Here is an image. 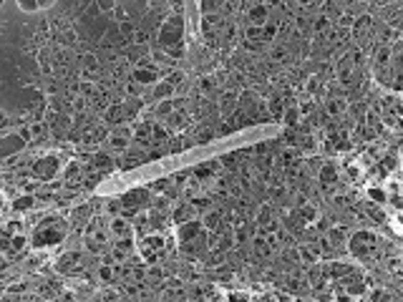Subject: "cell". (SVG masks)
I'll use <instances>...</instances> for the list:
<instances>
[{"label": "cell", "mask_w": 403, "mask_h": 302, "mask_svg": "<svg viewBox=\"0 0 403 302\" xmlns=\"http://www.w3.org/2000/svg\"><path fill=\"white\" fill-rule=\"evenodd\" d=\"M66 232H68V224L63 219H46L35 227L31 242L33 247H51V244H58L66 237Z\"/></svg>", "instance_id": "6da1fadb"}, {"label": "cell", "mask_w": 403, "mask_h": 302, "mask_svg": "<svg viewBox=\"0 0 403 302\" xmlns=\"http://www.w3.org/2000/svg\"><path fill=\"white\" fill-rule=\"evenodd\" d=\"M182 30H184V18L179 13L169 15L161 23V28H159V43L164 48L177 46V43H182Z\"/></svg>", "instance_id": "7a4b0ae2"}, {"label": "cell", "mask_w": 403, "mask_h": 302, "mask_svg": "<svg viewBox=\"0 0 403 302\" xmlns=\"http://www.w3.org/2000/svg\"><path fill=\"white\" fill-rule=\"evenodd\" d=\"M58 171H61V161L58 156L53 154H46V156H40L35 164H33V177L40 179V181H51L58 177Z\"/></svg>", "instance_id": "3957f363"}, {"label": "cell", "mask_w": 403, "mask_h": 302, "mask_svg": "<svg viewBox=\"0 0 403 302\" xmlns=\"http://www.w3.org/2000/svg\"><path fill=\"white\" fill-rule=\"evenodd\" d=\"M26 146H28V139L23 136V131H20V134H15V131L13 134H3V136H0V159H13Z\"/></svg>", "instance_id": "277c9868"}, {"label": "cell", "mask_w": 403, "mask_h": 302, "mask_svg": "<svg viewBox=\"0 0 403 302\" xmlns=\"http://www.w3.org/2000/svg\"><path fill=\"white\" fill-rule=\"evenodd\" d=\"M348 249L355 254V257H368L373 249H375V234L373 232H366V229H360L350 237V242H348Z\"/></svg>", "instance_id": "5b68a950"}, {"label": "cell", "mask_w": 403, "mask_h": 302, "mask_svg": "<svg viewBox=\"0 0 403 302\" xmlns=\"http://www.w3.org/2000/svg\"><path fill=\"white\" fill-rule=\"evenodd\" d=\"M202 234H204V224H202L199 219L182 222V224H179V229H177V237H179V242H182V244H189V242L199 240Z\"/></svg>", "instance_id": "8992f818"}, {"label": "cell", "mask_w": 403, "mask_h": 302, "mask_svg": "<svg viewBox=\"0 0 403 302\" xmlns=\"http://www.w3.org/2000/svg\"><path fill=\"white\" fill-rule=\"evenodd\" d=\"M267 18H270V8L265 3H257L247 10V20L249 26H267Z\"/></svg>", "instance_id": "52a82bcc"}, {"label": "cell", "mask_w": 403, "mask_h": 302, "mask_svg": "<svg viewBox=\"0 0 403 302\" xmlns=\"http://www.w3.org/2000/svg\"><path fill=\"white\" fill-rule=\"evenodd\" d=\"M134 81L141 83V86H144V83H152V86H154V83L159 81V71H156L154 66H144V68L139 66V68L134 71Z\"/></svg>", "instance_id": "ba28073f"}, {"label": "cell", "mask_w": 403, "mask_h": 302, "mask_svg": "<svg viewBox=\"0 0 403 302\" xmlns=\"http://www.w3.org/2000/svg\"><path fill=\"white\" fill-rule=\"evenodd\" d=\"M172 96H174V86L169 81H156L154 83V98L156 101H172Z\"/></svg>", "instance_id": "9c48e42d"}, {"label": "cell", "mask_w": 403, "mask_h": 302, "mask_svg": "<svg viewBox=\"0 0 403 302\" xmlns=\"http://www.w3.org/2000/svg\"><path fill=\"white\" fill-rule=\"evenodd\" d=\"M111 232H114L116 237H121V240H129V234H131V224L126 222V219L114 217V219H111Z\"/></svg>", "instance_id": "30bf717a"}, {"label": "cell", "mask_w": 403, "mask_h": 302, "mask_svg": "<svg viewBox=\"0 0 403 302\" xmlns=\"http://www.w3.org/2000/svg\"><path fill=\"white\" fill-rule=\"evenodd\" d=\"M33 204H35V197H33V194H23V197H15V199H13L10 209H13V211H28V209H33Z\"/></svg>", "instance_id": "8fae6325"}, {"label": "cell", "mask_w": 403, "mask_h": 302, "mask_svg": "<svg viewBox=\"0 0 403 302\" xmlns=\"http://www.w3.org/2000/svg\"><path fill=\"white\" fill-rule=\"evenodd\" d=\"M345 109H348L345 98H330V101H325V111H328L330 116H343Z\"/></svg>", "instance_id": "7c38bea8"}, {"label": "cell", "mask_w": 403, "mask_h": 302, "mask_svg": "<svg viewBox=\"0 0 403 302\" xmlns=\"http://www.w3.org/2000/svg\"><path fill=\"white\" fill-rule=\"evenodd\" d=\"M320 181H323V184H335V181H338V171H335L333 164H325V166L320 169Z\"/></svg>", "instance_id": "4fadbf2b"}, {"label": "cell", "mask_w": 403, "mask_h": 302, "mask_svg": "<svg viewBox=\"0 0 403 302\" xmlns=\"http://www.w3.org/2000/svg\"><path fill=\"white\" fill-rule=\"evenodd\" d=\"M345 292L353 295V297L363 295L366 292V282H363V279H355V282H350V279H348V282H345Z\"/></svg>", "instance_id": "5bb4252c"}, {"label": "cell", "mask_w": 403, "mask_h": 302, "mask_svg": "<svg viewBox=\"0 0 403 302\" xmlns=\"http://www.w3.org/2000/svg\"><path fill=\"white\" fill-rule=\"evenodd\" d=\"M174 219H177L179 224H182V222H189V219H194V207H182V209H177Z\"/></svg>", "instance_id": "9a60e30c"}, {"label": "cell", "mask_w": 403, "mask_h": 302, "mask_svg": "<svg viewBox=\"0 0 403 302\" xmlns=\"http://www.w3.org/2000/svg\"><path fill=\"white\" fill-rule=\"evenodd\" d=\"M28 237H23V234H13V242H10V252H18V249H26L28 247Z\"/></svg>", "instance_id": "2e32d148"}, {"label": "cell", "mask_w": 403, "mask_h": 302, "mask_svg": "<svg viewBox=\"0 0 403 302\" xmlns=\"http://www.w3.org/2000/svg\"><path fill=\"white\" fill-rule=\"evenodd\" d=\"M368 197H371L373 202H378V204H383V202L388 199V194L380 189V186H371V189H368Z\"/></svg>", "instance_id": "e0dca14e"}, {"label": "cell", "mask_w": 403, "mask_h": 302, "mask_svg": "<svg viewBox=\"0 0 403 302\" xmlns=\"http://www.w3.org/2000/svg\"><path fill=\"white\" fill-rule=\"evenodd\" d=\"M300 257H303L305 262H317V260H320V254H317L315 247H303L300 249Z\"/></svg>", "instance_id": "ac0fdd59"}, {"label": "cell", "mask_w": 403, "mask_h": 302, "mask_svg": "<svg viewBox=\"0 0 403 302\" xmlns=\"http://www.w3.org/2000/svg\"><path fill=\"white\" fill-rule=\"evenodd\" d=\"M217 5H219V0H199V10H202V15L215 13V10H217Z\"/></svg>", "instance_id": "d6986e66"}, {"label": "cell", "mask_w": 403, "mask_h": 302, "mask_svg": "<svg viewBox=\"0 0 403 302\" xmlns=\"http://www.w3.org/2000/svg\"><path fill=\"white\" fill-rule=\"evenodd\" d=\"M63 177H66V181H68V184H73V181L81 177L78 164H76V161H73V164H68V166H66V174H63Z\"/></svg>", "instance_id": "ffe728a7"}, {"label": "cell", "mask_w": 403, "mask_h": 302, "mask_svg": "<svg viewBox=\"0 0 403 302\" xmlns=\"http://www.w3.org/2000/svg\"><path fill=\"white\" fill-rule=\"evenodd\" d=\"M18 3V8L20 10H26V13H35L40 5H38V0H15Z\"/></svg>", "instance_id": "44dd1931"}, {"label": "cell", "mask_w": 403, "mask_h": 302, "mask_svg": "<svg viewBox=\"0 0 403 302\" xmlns=\"http://www.w3.org/2000/svg\"><path fill=\"white\" fill-rule=\"evenodd\" d=\"M28 131H31V139H46V126L43 123H33Z\"/></svg>", "instance_id": "7402d4cb"}, {"label": "cell", "mask_w": 403, "mask_h": 302, "mask_svg": "<svg viewBox=\"0 0 403 302\" xmlns=\"http://www.w3.org/2000/svg\"><path fill=\"white\" fill-rule=\"evenodd\" d=\"M166 56H169V58H182V56H184V43L169 46V48H166Z\"/></svg>", "instance_id": "603a6c76"}, {"label": "cell", "mask_w": 403, "mask_h": 302, "mask_svg": "<svg viewBox=\"0 0 403 302\" xmlns=\"http://www.w3.org/2000/svg\"><path fill=\"white\" fill-rule=\"evenodd\" d=\"M330 28V20L325 18V15H320V18H315V26H312V30H317V33H323V30H328Z\"/></svg>", "instance_id": "cb8c5ba5"}, {"label": "cell", "mask_w": 403, "mask_h": 302, "mask_svg": "<svg viewBox=\"0 0 403 302\" xmlns=\"http://www.w3.org/2000/svg\"><path fill=\"white\" fill-rule=\"evenodd\" d=\"M300 116H303V114H300L298 109H287V111H285V123H290V126H292V123H298Z\"/></svg>", "instance_id": "d4e9b609"}, {"label": "cell", "mask_w": 403, "mask_h": 302, "mask_svg": "<svg viewBox=\"0 0 403 302\" xmlns=\"http://www.w3.org/2000/svg\"><path fill=\"white\" fill-rule=\"evenodd\" d=\"M93 164H96L98 169H109V166H111V159L106 156V154H96V156H93Z\"/></svg>", "instance_id": "484cf974"}, {"label": "cell", "mask_w": 403, "mask_h": 302, "mask_svg": "<svg viewBox=\"0 0 403 302\" xmlns=\"http://www.w3.org/2000/svg\"><path fill=\"white\" fill-rule=\"evenodd\" d=\"M10 242H13V234H8L3 229V232H0V249H8L10 252Z\"/></svg>", "instance_id": "4316f807"}, {"label": "cell", "mask_w": 403, "mask_h": 302, "mask_svg": "<svg viewBox=\"0 0 403 302\" xmlns=\"http://www.w3.org/2000/svg\"><path fill=\"white\" fill-rule=\"evenodd\" d=\"M217 222H219V214H217V211H212V214H207V217H204V222H202V224L212 229V227H217Z\"/></svg>", "instance_id": "83f0119b"}, {"label": "cell", "mask_w": 403, "mask_h": 302, "mask_svg": "<svg viewBox=\"0 0 403 302\" xmlns=\"http://www.w3.org/2000/svg\"><path fill=\"white\" fill-rule=\"evenodd\" d=\"M159 116H166V114H172V101H159Z\"/></svg>", "instance_id": "f1b7e54d"}, {"label": "cell", "mask_w": 403, "mask_h": 302, "mask_svg": "<svg viewBox=\"0 0 403 302\" xmlns=\"http://www.w3.org/2000/svg\"><path fill=\"white\" fill-rule=\"evenodd\" d=\"M254 249H257V254H262V257L270 254V247H267L265 242H260V240H254Z\"/></svg>", "instance_id": "f546056e"}, {"label": "cell", "mask_w": 403, "mask_h": 302, "mask_svg": "<svg viewBox=\"0 0 403 302\" xmlns=\"http://www.w3.org/2000/svg\"><path fill=\"white\" fill-rule=\"evenodd\" d=\"M227 302H247V295H242V292H229Z\"/></svg>", "instance_id": "4dcf8cb0"}, {"label": "cell", "mask_w": 403, "mask_h": 302, "mask_svg": "<svg viewBox=\"0 0 403 302\" xmlns=\"http://www.w3.org/2000/svg\"><path fill=\"white\" fill-rule=\"evenodd\" d=\"M300 217H305V219H315V209H312V207L300 209Z\"/></svg>", "instance_id": "1f68e13d"}, {"label": "cell", "mask_w": 403, "mask_h": 302, "mask_svg": "<svg viewBox=\"0 0 403 302\" xmlns=\"http://www.w3.org/2000/svg\"><path fill=\"white\" fill-rule=\"evenodd\" d=\"M134 38H136L139 43H146V38H149V33H146V30H136V33H134Z\"/></svg>", "instance_id": "d6a6232c"}, {"label": "cell", "mask_w": 403, "mask_h": 302, "mask_svg": "<svg viewBox=\"0 0 403 302\" xmlns=\"http://www.w3.org/2000/svg\"><path fill=\"white\" fill-rule=\"evenodd\" d=\"M136 136H139V139H146V136H149V126H146V123L139 126V134H136Z\"/></svg>", "instance_id": "836d02e7"}, {"label": "cell", "mask_w": 403, "mask_h": 302, "mask_svg": "<svg viewBox=\"0 0 403 302\" xmlns=\"http://www.w3.org/2000/svg\"><path fill=\"white\" fill-rule=\"evenodd\" d=\"M98 5H101V8H106V10H109V8L114 5V0H98Z\"/></svg>", "instance_id": "e575fe53"}, {"label": "cell", "mask_w": 403, "mask_h": 302, "mask_svg": "<svg viewBox=\"0 0 403 302\" xmlns=\"http://www.w3.org/2000/svg\"><path fill=\"white\" fill-rule=\"evenodd\" d=\"M53 3H56V0H38V5H40V8H51Z\"/></svg>", "instance_id": "d590c367"}, {"label": "cell", "mask_w": 403, "mask_h": 302, "mask_svg": "<svg viewBox=\"0 0 403 302\" xmlns=\"http://www.w3.org/2000/svg\"><path fill=\"white\" fill-rule=\"evenodd\" d=\"M101 277L103 279H111V270L109 267H101Z\"/></svg>", "instance_id": "8d00e7d4"}, {"label": "cell", "mask_w": 403, "mask_h": 302, "mask_svg": "<svg viewBox=\"0 0 403 302\" xmlns=\"http://www.w3.org/2000/svg\"><path fill=\"white\" fill-rule=\"evenodd\" d=\"M8 123V116H5V111H0V128H3Z\"/></svg>", "instance_id": "74e56055"}, {"label": "cell", "mask_w": 403, "mask_h": 302, "mask_svg": "<svg viewBox=\"0 0 403 302\" xmlns=\"http://www.w3.org/2000/svg\"><path fill=\"white\" fill-rule=\"evenodd\" d=\"M5 267V260H3V257H0V270H3Z\"/></svg>", "instance_id": "f35d334b"}, {"label": "cell", "mask_w": 403, "mask_h": 302, "mask_svg": "<svg viewBox=\"0 0 403 302\" xmlns=\"http://www.w3.org/2000/svg\"><path fill=\"white\" fill-rule=\"evenodd\" d=\"M169 3H174V5H182V0H169Z\"/></svg>", "instance_id": "ab89813d"}, {"label": "cell", "mask_w": 403, "mask_h": 302, "mask_svg": "<svg viewBox=\"0 0 403 302\" xmlns=\"http://www.w3.org/2000/svg\"><path fill=\"white\" fill-rule=\"evenodd\" d=\"M300 3H312V0H300Z\"/></svg>", "instance_id": "60d3db41"}, {"label": "cell", "mask_w": 403, "mask_h": 302, "mask_svg": "<svg viewBox=\"0 0 403 302\" xmlns=\"http://www.w3.org/2000/svg\"><path fill=\"white\" fill-rule=\"evenodd\" d=\"M3 3H5V0H0V5H3Z\"/></svg>", "instance_id": "b9f144b4"}, {"label": "cell", "mask_w": 403, "mask_h": 302, "mask_svg": "<svg viewBox=\"0 0 403 302\" xmlns=\"http://www.w3.org/2000/svg\"><path fill=\"white\" fill-rule=\"evenodd\" d=\"M401 86H403V78H401Z\"/></svg>", "instance_id": "7bdbcfd3"}]
</instances>
